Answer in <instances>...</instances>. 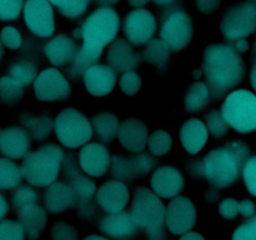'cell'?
Returning a JSON list of instances; mask_svg holds the SVG:
<instances>
[{
    "mask_svg": "<svg viewBox=\"0 0 256 240\" xmlns=\"http://www.w3.org/2000/svg\"><path fill=\"white\" fill-rule=\"evenodd\" d=\"M120 19L112 8L102 6L86 18L82 28L84 42L70 68L72 78L84 75L86 69L96 64L106 45L116 39Z\"/></svg>",
    "mask_w": 256,
    "mask_h": 240,
    "instance_id": "cell-1",
    "label": "cell"
},
{
    "mask_svg": "<svg viewBox=\"0 0 256 240\" xmlns=\"http://www.w3.org/2000/svg\"><path fill=\"white\" fill-rule=\"evenodd\" d=\"M202 72L210 94L220 99L242 82L245 66L242 58L232 45L212 44L204 50Z\"/></svg>",
    "mask_w": 256,
    "mask_h": 240,
    "instance_id": "cell-2",
    "label": "cell"
},
{
    "mask_svg": "<svg viewBox=\"0 0 256 240\" xmlns=\"http://www.w3.org/2000/svg\"><path fill=\"white\" fill-rule=\"evenodd\" d=\"M249 156V145L242 140H232L212 150L199 164L200 172L214 186L229 188L239 179Z\"/></svg>",
    "mask_w": 256,
    "mask_h": 240,
    "instance_id": "cell-3",
    "label": "cell"
},
{
    "mask_svg": "<svg viewBox=\"0 0 256 240\" xmlns=\"http://www.w3.org/2000/svg\"><path fill=\"white\" fill-rule=\"evenodd\" d=\"M165 210L166 208L154 192H150L145 186L135 190L130 214L136 226L148 232L149 240H166L164 229Z\"/></svg>",
    "mask_w": 256,
    "mask_h": 240,
    "instance_id": "cell-4",
    "label": "cell"
},
{
    "mask_svg": "<svg viewBox=\"0 0 256 240\" xmlns=\"http://www.w3.org/2000/svg\"><path fill=\"white\" fill-rule=\"evenodd\" d=\"M64 159V152L55 144H45L25 156L22 176L34 186H49L55 182Z\"/></svg>",
    "mask_w": 256,
    "mask_h": 240,
    "instance_id": "cell-5",
    "label": "cell"
},
{
    "mask_svg": "<svg viewBox=\"0 0 256 240\" xmlns=\"http://www.w3.org/2000/svg\"><path fill=\"white\" fill-rule=\"evenodd\" d=\"M222 112L229 126L245 134L256 130V95L245 89L232 92L222 104Z\"/></svg>",
    "mask_w": 256,
    "mask_h": 240,
    "instance_id": "cell-6",
    "label": "cell"
},
{
    "mask_svg": "<svg viewBox=\"0 0 256 240\" xmlns=\"http://www.w3.org/2000/svg\"><path fill=\"white\" fill-rule=\"evenodd\" d=\"M54 129L59 142L70 149L88 144L92 138V122L75 108H66L56 115Z\"/></svg>",
    "mask_w": 256,
    "mask_h": 240,
    "instance_id": "cell-7",
    "label": "cell"
},
{
    "mask_svg": "<svg viewBox=\"0 0 256 240\" xmlns=\"http://www.w3.org/2000/svg\"><path fill=\"white\" fill-rule=\"evenodd\" d=\"M256 29V5L245 2L226 8L220 22L222 34L228 42H238L249 36Z\"/></svg>",
    "mask_w": 256,
    "mask_h": 240,
    "instance_id": "cell-8",
    "label": "cell"
},
{
    "mask_svg": "<svg viewBox=\"0 0 256 240\" xmlns=\"http://www.w3.org/2000/svg\"><path fill=\"white\" fill-rule=\"evenodd\" d=\"M192 20L190 15L182 10L170 12L162 22L160 36L172 52L185 49L192 40Z\"/></svg>",
    "mask_w": 256,
    "mask_h": 240,
    "instance_id": "cell-9",
    "label": "cell"
},
{
    "mask_svg": "<svg viewBox=\"0 0 256 240\" xmlns=\"http://www.w3.org/2000/svg\"><path fill=\"white\" fill-rule=\"evenodd\" d=\"M196 222V208L186 196H176L165 210V224L174 235H184Z\"/></svg>",
    "mask_w": 256,
    "mask_h": 240,
    "instance_id": "cell-10",
    "label": "cell"
},
{
    "mask_svg": "<svg viewBox=\"0 0 256 240\" xmlns=\"http://www.w3.org/2000/svg\"><path fill=\"white\" fill-rule=\"evenodd\" d=\"M24 20L30 32L38 36L49 38L54 34V10L49 0H26Z\"/></svg>",
    "mask_w": 256,
    "mask_h": 240,
    "instance_id": "cell-11",
    "label": "cell"
},
{
    "mask_svg": "<svg viewBox=\"0 0 256 240\" xmlns=\"http://www.w3.org/2000/svg\"><path fill=\"white\" fill-rule=\"evenodd\" d=\"M156 32V19L152 12L135 9L125 16L124 32L128 42L134 46L148 44Z\"/></svg>",
    "mask_w": 256,
    "mask_h": 240,
    "instance_id": "cell-12",
    "label": "cell"
},
{
    "mask_svg": "<svg viewBox=\"0 0 256 240\" xmlns=\"http://www.w3.org/2000/svg\"><path fill=\"white\" fill-rule=\"evenodd\" d=\"M34 92L36 99L42 102H60L70 95V85L59 70L49 68L36 76Z\"/></svg>",
    "mask_w": 256,
    "mask_h": 240,
    "instance_id": "cell-13",
    "label": "cell"
},
{
    "mask_svg": "<svg viewBox=\"0 0 256 240\" xmlns=\"http://www.w3.org/2000/svg\"><path fill=\"white\" fill-rule=\"evenodd\" d=\"M129 199V190L120 180H110L104 182L99 190H96L98 204L109 214L124 212Z\"/></svg>",
    "mask_w": 256,
    "mask_h": 240,
    "instance_id": "cell-14",
    "label": "cell"
},
{
    "mask_svg": "<svg viewBox=\"0 0 256 240\" xmlns=\"http://www.w3.org/2000/svg\"><path fill=\"white\" fill-rule=\"evenodd\" d=\"M112 164L106 148L99 142H89L79 152V165L90 176H102Z\"/></svg>",
    "mask_w": 256,
    "mask_h": 240,
    "instance_id": "cell-15",
    "label": "cell"
},
{
    "mask_svg": "<svg viewBox=\"0 0 256 240\" xmlns=\"http://www.w3.org/2000/svg\"><path fill=\"white\" fill-rule=\"evenodd\" d=\"M116 84V74L108 65L95 64L84 72V85L90 95L96 98L110 94Z\"/></svg>",
    "mask_w": 256,
    "mask_h": 240,
    "instance_id": "cell-16",
    "label": "cell"
},
{
    "mask_svg": "<svg viewBox=\"0 0 256 240\" xmlns=\"http://www.w3.org/2000/svg\"><path fill=\"white\" fill-rule=\"evenodd\" d=\"M120 145L132 152H142L149 142L148 126L142 120L130 118L122 122L118 132Z\"/></svg>",
    "mask_w": 256,
    "mask_h": 240,
    "instance_id": "cell-17",
    "label": "cell"
},
{
    "mask_svg": "<svg viewBox=\"0 0 256 240\" xmlns=\"http://www.w3.org/2000/svg\"><path fill=\"white\" fill-rule=\"evenodd\" d=\"M150 184L158 196L170 199L184 189V178L175 168L162 166L154 172Z\"/></svg>",
    "mask_w": 256,
    "mask_h": 240,
    "instance_id": "cell-18",
    "label": "cell"
},
{
    "mask_svg": "<svg viewBox=\"0 0 256 240\" xmlns=\"http://www.w3.org/2000/svg\"><path fill=\"white\" fill-rule=\"evenodd\" d=\"M108 62L114 72H132L142 62V56L134 52L130 42L125 39H115L106 52Z\"/></svg>",
    "mask_w": 256,
    "mask_h": 240,
    "instance_id": "cell-19",
    "label": "cell"
},
{
    "mask_svg": "<svg viewBox=\"0 0 256 240\" xmlns=\"http://www.w3.org/2000/svg\"><path fill=\"white\" fill-rule=\"evenodd\" d=\"M30 150V136L20 126H9L0 135V152L9 159L28 156Z\"/></svg>",
    "mask_w": 256,
    "mask_h": 240,
    "instance_id": "cell-20",
    "label": "cell"
},
{
    "mask_svg": "<svg viewBox=\"0 0 256 240\" xmlns=\"http://www.w3.org/2000/svg\"><path fill=\"white\" fill-rule=\"evenodd\" d=\"M65 176L68 178V186L72 190V198L75 202H86L92 199V195L96 192V185L89 178L84 176L78 170L76 164L70 156L68 162H65Z\"/></svg>",
    "mask_w": 256,
    "mask_h": 240,
    "instance_id": "cell-21",
    "label": "cell"
},
{
    "mask_svg": "<svg viewBox=\"0 0 256 240\" xmlns=\"http://www.w3.org/2000/svg\"><path fill=\"white\" fill-rule=\"evenodd\" d=\"M100 230L105 235L114 239H130L136 232V224L130 212H120L115 214H108L99 224Z\"/></svg>",
    "mask_w": 256,
    "mask_h": 240,
    "instance_id": "cell-22",
    "label": "cell"
},
{
    "mask_svg": "<svg viewBox=\"0 0 256 240\" xmlns=\"http://www.w3.org/2000/svg\"><path fill=\"white\" fill-rule=\"evenodd\" d=\"M79 48L76 42L65 34H59L52 38L44 48V52L49 62L56 66H62L68 62H72L76 58Z\"/></svg>",
    "mask_w": 256,
    "mask_h": 240,
    "instance_id": "cell-23",
    "label": "cell"
},
{
    "mask_svg": "<svg viewBox=\"0 0 256 240\" xmlns=\"http://www.w3.org/2000/svg\"><path fill=\"white\" fill-rule=\"evenodd\" d=\"M209 132L206 125L199 119L186 120L180 130V142L189 154H198L202 152L208 142Z\"/></svg>",
    "mask_w": 256,
    "mask_h": 240,
    "instance_id": "cell-24",
    "label": "cell"
},
{
    "mask_svg": "<svg viewBox=\"0 0 256 240\" xmlns=\"http://www.w3.org/2000/svg\"><path fill=\"white\" fill-rule=\"evenodd\" d=\"M18 218L30 240H36L46 226V212L36 202L28 204L18 210Z\"/></svg>",
    "mask_w": 256,
    "mask_h": 240,
    "instance_id": "cell-25",
    "label": "cell"
},
{
    "mask_svg": "<svg viewBox=\"0 0 256 240\" xmlns=\"http://www.w3.org/2000/svg\"><path fill=\"white\" fill-rule=\"evenodd\" d=\"M45 206L52 214H59L65 212L68 208L74 205L72 190L65 182H52L48 186L44 194Z\"/></svg>",
    "mask_w": 256,
    "mask_h": 240,
    "instance_id": "cell-26",
    "label": "cell"
},
{
    "mask_svg": "<svg viewBox=\"0 0 256 240\" xmlns=\"http://www.w3.org/2000/svg\"><path fill=\"white\" fill-rule=\"evenodd\" d=\"M92 124L98 139L102 140V142H112L118 136L120 128L119 120H118L116 115L112 114V112H98L92 118Z\"/></svg>",
    "mask_w": 256,
    "mask_h": 240,
    "instance_id": "cell-27",
    "label": "cell"
},
{
    "mask_svg": "<svg viewBox=\"0 0 256 240\" xmlns=\"http://www.w3.org/2000/svg\"><path fill=\"white\" fill-rule=\"evenodd\" d=\"M210 102V90L208 85L202 82H195L186 90L184 96V105L186 112H196L209 105Z\"/></svg>",
    "mask_w": 256,
    "mask_h": 240,
    "instance_id": "cell-28",
    "label": "cell"
},
{
    "mask_svg": "<svg viewBox=\"0 0 256 240\" xmlns=\"http://www.w3.org/2000/svg\"><path fill=\"white\" fill-rule=\"evenodd\" d=\"M142 56L152 66L162 72L169 62L170 49L162 40L152 39L148 44H145Z\"/></svg>",
    "mask_w": 256,
    "mask_h": 240,
    "instance_id": "cell-29",
    "label": "cell"
},
{
    "mask_svg": "<svg viewBox=\"0 0 256 240\" xmlns=\"http://www.w3.org/2000/svg\"><path fill=\"white\" fill-rule=\"evenodd\" d=\"M219 214L224 219L232 220L236 218L238 215H242L244 218H252L256 214L255 205L252 200L245 199L239 202L232 198L224 199L219 205Z\"/></svg>",
    "mask_w": 256,
    "mask_h": 240,
    "instance_id": "cell-30",
    "label": "cell"
},
{
    "mask_svg": "<svg viewBox=\"0 0 256 240\" xmlns=\"http://www.w3.org/2000/svg\"><path fill=\"white\" fill-rule=\"evenodd\" d=\"M22 178V168L16 162L0 158V190L14 189L20 184Z\"/></svg>",
    "mask_w": 256,
    "mask_h": 240,
    "instance_id": "cell-31",
    "label": "cell"
},
{
    "mask_svg": "<svg viewBox=\"0 0 256 240\" xmlns=\"http://www.w3.org/2000/svg\"><path fill=\"white\" fill-rule=\"evenodd\" d=\"M24 95V86L10 76L0 78V100L5 105H14Z\"/></svg>",
    "mask_w": 256,
    "mask_h": 240,
    "instance_id": "cell-32",
    "label": "cell"
},
{
    "mask_svg": "<svg viewBox=\"0 0 256 240\" xmlns=\"http://www.w3.org/2000/svg\"><path fill=\"white\" fill-rule=\"evenodd\" d=\"M22 122L28 128L30 134L34 139H44L52 132V120L50 118L44 116H35V115H26L22 118Z\"/></svg>",
    "mask_w": 256,
    "mask_h": 240,
    "instance_id": "cell-33",
    "label": "cell"
},
{
    "mask_svg": "<svg viewBox=\"0 0 256 240\" xmlns=\"http://www.w3.org/2000/svg\"><path fill=\"white\" fill-rule=\"evenodd\" d=\"M92 0H49V2L59 9L64 16L75 19L86 12Z\"/></svg>",
    "mask_w": 256,
    "mask_h": 240,
    "instance_id": "cell-34",
    "label": "cell"
},
{
    "mask_svg": "<svg viewBox=\"0 0 256 240\" xmlns=\"http://www.w3.org/2000/svg\"><path fill=\"white\" fill-rule=\"evenodd\" d=\"M9 76L16 80L18 82L26 86L36 79V66L30 62H19L9 68Z\"/></svg>",
    "mask_w": 256,
    "mask_h": 240,
    "instance_id": "cell-35",
    "label": "cell"
},
{
    "mask_svg": "<svg viewBox=\"0 0 256 240\" xmlns=\"http://www.w3.org/2000/svg\"><path fill=\"white\" fill-rule=\"evenodd\" d=\"M149 149L156 156H164L172 152V139L165 130H155L149 136Z\"/></svg>",
    "mask_w": 256,
    "mask_h": 240,
    "instance_id": "cell-36",
    "label": "cell"
},
{
    "mask_svg": "<svg viewBox=\"0 0 256 240\" xmlns=\"http://www.w3.org/2000/svg\"><path fill=\"white\" fill-rule=\"evenodd\" d=\"M206 129L214 138H222L228 132L229 124L222 116V112L219 110H212L205 115Z\"/></svg>",
    "mask_w": 256,
    "mask_h": 240,
    "instance_id": "cell-37",
    "label": "cell"
},
{
    "mask_svg": "<svg viewBox=\"0 0 256 240\" xmlns=\"http://www.w3.org/2000/svg\"><path fill=\"white\" fill-rule=\"evenodd\" d=\"M112 174L120 182L124 180H132L135 176L134 169H132V160L130 158L112 156Z\"/></svg>",
    "mask_w": 256,
    "mask_h": 240,
    "instance_id": "cell-38",
    "label": "cell"
},
{
    "mask_svg": "<svg viewBox=\"0 0 256 240\" xmlns=\"http://www.w3.org/2000/svg\"><path fill=\"white\" fill-rule=\"evenodd\" d=\"M142 78L134 70L132 72H124L122 75V78H120L119 86L126 96H134V95H136L139 92V90L142 89Z\"/></svg>",
    "mask_w": 256,
    "mask_h": 240,
    "instance_id": "cell-39",
    "label": "cell"
},
{
    "mask_svg": "<svg viewBox=\"0 0 256 240\" xmlns=\"http://www.w3.org/2000/svg\"><path fill=\"white\" fill-rule=\"evenodd\" d=\"M24 228L19 222L2 220L0 222V240H24Z\"/></svg>",
    "mask_w": 256,
    "mask_h": 240,
    "instance_id": "cell-40",
    "label": "cell"
},
{
    "mask_svg": "<svg viewBox=\"0 0 256 240\" xmlns=\"http://www.w3.org/2000/svg\"><path fill=\"white\" fill-rule=\"evenodd\" d=\"M12 200V206H14V209L18 212V210H20L22 206H25V205L36 202L38 192L29 186H20L14 192Z\"/></svg>",
    "mask_w": 256,
    "mask_h": 240,
    "instance_id": "cell-41",
    "label": "cell"
},
{
    "mask_svg": "<svg viewBox=\"0 0 256 240\" xmlns=\"http://www.w3.org/2000/svg\"><path fill=\"white\" fill-rule=\"evenodd\" d=\"M52 240H79V232L65 222H56L52 226Z\"/></svg>",
    "mask_w": 256,
    "mask_h": 240,
    "instance_id": "cell-42",
    "label": "cell"
},
{
    "mask_svg": "<svg viewBox=\"0 0 256 240\" xmlns=\"http://www.w3.org/2000/svg\"><path fill=\"white\" fill-rule=\"evenodd\" d=\"M24 5V0H0V20L18 19Z\"/></svg>",
    "mask_w": 256,
    "mask_h": 240,
    "instance_id": "cell-43",
    "label": "cell"
},
{
    "mask_svg": "<svg viewBox=\"0 0 256 240\" xmlns=\"http://www.w3.org/2000/svg\"><path fill=\"white\" fill-rule=\"evenodd\" d=\"M130 160H132L135 175H145L146 172H152L156 162L152 155L144 154V152H138V155L132 156Z\"/></svg>",
    "mask_w": 256,
    "mask_h": 240,
    "instance_id": "cell-44",
    "label": "cell"
},
{
    "mask_svg": "<svg viewBox=\"0 0 256 240\" xmlns=\"http://www.w3.org/2000/svg\"><path fill=\"white\" fill-rule=\"evenodd\" d=\"M232 240H256V214L235 229Z\"/></svg>",
    "mask_w": 256,
    "mask_h": 240,
    "instance_id": "cell-45",
    "label": "cell"
},
{
    "mask_svg": "<svg viewBox=\"0 0 256 240\" xmlns=\"http://www.w3.org/2000/svg\"><path fill=\"white\" fill-rule=\"evenodd\" d=\"M0 40H2V44L12 50L19 49L22 42L19 30L15 29L14 26H5L0 32Z\"/></svg>",
    "mask_w": 256,
    "mask_h": 240,
    "instance_id": "cell-46",
    "label": "cell"
},
{
    "mask_svg": "<svg viewBox=\"0 0 256 240\" xmlns=\"http://www.w3.org/2000/svg\"><path fill=\"white\" fill-rule=\"evenodd\" d=\"M242 178L250 194L256 196V156L250 158L246 162L242 170Z\"/></svg>",
    "mask_w": 256,
    "mask_h": 240,
    "instance_id": "cell-47",
    "label": "cell"
},
{
    "mask_svg": "<svg viewBox=\"0 0 256 240\" xmlns=\"http://www.w3.org/2000/svg\"><path fill=\"white\" fill-rule=\"evenodd\" d=\"M196 8L204 15H212L219 9L222 0H195Z\"/></svg>",
    "mask_w": 256,
    "mask_h": 240,
    "instance_id": "cell-48",
    "label": "cell"
},
{
    "mask_svg": "<svg viewBox=\"0 0 256 240\" xmlns=\"http://www.w3.org/2000/svg\"><path fill=\"white\" fill-rule=\"evenodd\" d=\"M8 210H9V205H8L6 199L0 194V222L4 219L5 215L8 214Z\"/></svg>",
    "mask_w": 256,
    "mask_h": 240,
    "instance_id": "cell-49",
    "label": "cell"
},
{
    "mask_svg": "<svg viewBox=\"0 0 256 240\" xmlns=\"http://www.w3.org/2000/svg\"><path fill=\"white\" fill-rule=\"evenodd\" d=\"M179 240H205V238L202 234H199V232H189L182 235Z\"/></svg>",
    "mask_w": 256,
    "mask_h": 240,
    "instance_id": "cell-50",
    "label": "cell"
},
{
    "mask_svg": "<svg viewBox=\"0 0 256 240\" xmlns=\"http://www.w3.org/2000/svg\"><path fill=\"white\" fill-rule=\"evenodd\" d=\"M232 46H234L235 49H236L238 52H248V49H249V44H248V42L245 39H242V40H238V42H235V44L232 45Z\"/></svg>",
    "mask_w": 256,
    "mask_h": 240,
    "instance_id": "cell-51",
    "label": "cell"
},
{
    "mask_svg": "<svg viewBox=\"0 0 256 240\" xmlns=\"http://www.w3.org/2000/svg\"><path fill=\"white\" fill-rule=\"evenodd\" d=\"M128 2H129L132 6L142 8V6H145V5L149 2V0H128Z\"/></svg>",
    "mask_w": 256,
    "mask_h": 240,
    "instance_id": "cell-52",
    "label": "cell"
},
{
    "mask_svg": "<svg viewBox=\"0 0 256 240\" xmlns=\"http://www.w3.org/2000/svg\"><path fill=\"white\" fill-rule=\"evenodd\" d=\"M250 82H252V86L256 90V60L252 64V74H250Z\"/></svg>",
    "mask_w": 256,
    "mask_h": 240,
    "instance_id": "cell-53",
    "label": "cell"
},
{
    "mask_svg": "<svg viewBox=\"0 0 256 240\" xmlns=\"http://www.w3.org/2000/svg\"><path fill=\"white\" fill-rule=\"evenodd\" d=\"M98 5H102V6H109L112 4H116L120 0H94Z\"/></svg>",
    "mask_w": 256,
    "mask_h": 240,
    "instance_id": "cell-54",
    "label": "cell"
},
{
    "mask_svg": "<svg viewBox=\"0 0 256 240\" xmlns=\"http://www.w3.org/2000/svg\"><path fill=\"white\" fill-rule=\"evenodd\" d=\"M152 2H155L156 5H162V6H164V5L172 4V2H175L176 0H152Z\"/></svg>",
    "mask_w": 256,
    "mask_h": 240,
    "instance_id": "cell-55",
    "label": "cell"
},
{
    "mask_svg": "<svg viewBox=\"0 0 256 240\" xmlns=\"http://www.w3.org/2000/svg\"><path fill=\"white\" fill-rule=\"evenodd\" d=\"M82 240H109L104 236H100V235H89V236L84 238Z\"/></svg>",
    "mask_w": 256,
    "mask_h": 240,
    "instance_id": "cell-56",
    "label": "cell"
},
{
    "mask_svg": "<svg viewBox=\"0 0 256 240\" xmlns=\"http://www.w3.org/2000/svg\"><path fill=\"white\" fill-rule=\"evenodd\" d=\"M2 40H0V58H2Z\"/></svg>",
    "mask_w": 256,
    "mask_h": 240,
    "instance_id": "cell-57",
    "label": "cell"
},
{
    "mask_svg": "<svg viewBox=\"0 0 256 240\" xmlns=\"http://www.w3.org/2000/svg\"><path fill=\"white\" fill-rule=\"evenodd\" d=\"M2 129H0V135H2Z\"/></svg>",
    "mask_w": 256,
    "mask_h": 240,
    "instance_id": "cell-58",
    "label": "cell"
},
{
    "mask_svg": "<svg viewBox=\"0 0 256 240\" xmlns=\"http://www.w3.org/2000/svg\"><path fill=\"white\" fill-rule=\"evenodd\" d=\"M255 52H256V42H255Z\"/></svg>",
    "mask_w": 256,
    "mask_h": 240,
    "instance_id": "cell-59",
    "label": "cell"
},
{
    "mask_svg": "<svg viewBox=\"0 0 256 240\" xmlns=\"http://www.w3.org/2000/svg\"><path fill=\"white\" fill-rule=\"evenodd\" d=\"M252 2H255V5H256V0H252Z\"/></svg>",
    "mask_w": 256,
    "mask_h": 240,
    "instance_id": "cell-60",
    "label": "cell"
}]
</instances>
